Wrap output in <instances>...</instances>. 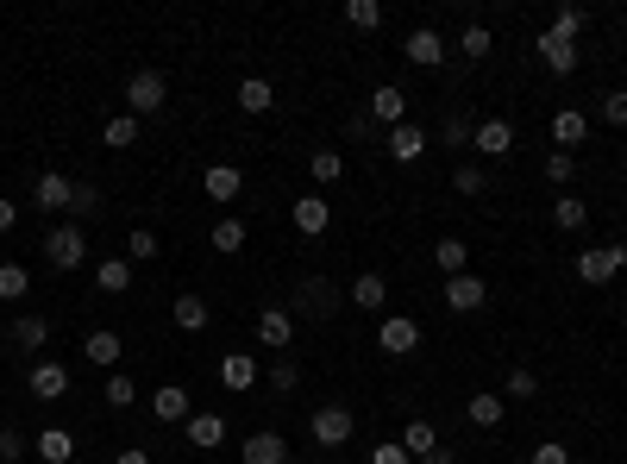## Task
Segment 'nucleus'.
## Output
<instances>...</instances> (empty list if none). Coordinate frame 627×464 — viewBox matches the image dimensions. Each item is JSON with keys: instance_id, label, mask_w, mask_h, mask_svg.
<instances>
[{"instance_id": "2eb2a0df", "label": "nucleus", "mask_w": 627, "mask_h": 464, "mask_svg": "<svg viewBox=\"0 0 627 464\" xmlns=\"http://www.w3.org/2000/svg\"><path fill=\"white\" fill-rule=\"evenodd\" d=\"M370 120H377V126H408V95L396 82H383L377 95H370Z\"/></svg>"}, {"instance_id": "cd10ccee", "label": "nucleus", "mask_w": 627, "mask_h": 464, "mask_svg": "<svg viewBox=\"0 0 627 464\" xmlns=\"http://www.w3.org/2000/svg\"><path fill=\"white\" fill-rule=\"evenodd\" d=\"M352 301H358V308H364V314H383V301H389V283H383V276H377V270H364V276H358V283H352Z\"/></svg>"}, {"instance_id": "f03ea898", "label": "nucleus", "mask_w": 627, "mask_h": 464, "mask_svg": "<svg viewBox=\"0 0 627 464\" xmlns=\"http://www.w3.org/2000/svg\"><path fill=\"white\" fill-rule=\"evenodd\" d=\"M44 264H51V270H82L88 264V232L76 220L51 226V232H44Z\"/></svg>"}, {"instance_id": "4d7b16f0", "label": "nucleus", "mask_w": 627, "mask_h": 464, "mask_svg": "<svg viewBox=\"0 0 627 464\" xmlns=\"http://www.w3.org/2000/svg\"><path fill=\"white\" fill-rule=\"evenodd\" d=\"M421 464H458V458H452V452H446V446H439V452H427V458H421Z\"/></svg>"}, {"instance_id": "c03bdc74", "label": "nucleus", "mask_w": 627, "mask_h": 464, "mask_svg": "<svg viewBox=\"0 0 627 464\" xmlns=\"http://www.w3.org/2000/svg\"><path fill=\"white\" fill-rule=\"evenodd\" d=\"M452 189H458V195H483V189H490V176H483L477 164H458V170H452Z\"/></svg>"}, {"instance_id": "473e14b6", "label": "nucleus", "mask_w": 627, "mask_h": 464, "mask_svg": "<svg viewBox=\"0 0 627 464\" xmlns=\"http://www.w3.org/2000/svg\"><path fill=\"white\" fill-rule=\"evenodd\" d=\"M464 258H471V251H464V239H458V232H446V239L433 245V264L446 270V276H464Z\"/></svg>"}, {"instance_id": "13d9d810", "label": "nucleus", "mask_w": 627, "mask_h": 464, "mask_svg": "<svg viewBox=\"0 0 627 464\" xmlns=\"http://www.w3.org/2000/svg\"><path fill=\"white\" fill-rule=\"evenodd\" d=\"M621 308H627V295H621Z\"/></svg>"}, {"instance_id": "393cba45", "label": "nucleus", "mask_w": 627, "mask_h": 464, "mask_svg": "<svg viewBox=\"0 0 627 464\" xmlns=\"http://www.w3.org/2000/svg\"><path fill=\"white\" fill-rule=\"evenodd\" d=\"M464 414H471V427H483V433H490V427H502L508 402H502V396H490V389H477V396L464 402Z\"/></svg>"}, {"instance_id": "5701e85b", "label": "nucleus", "mask_w": 627, "mask_h": 464, "mask_svg": "<svg viewBox=\"0 0 627 464\" xmlns=\"http://www.w3.org/2000/svg\"><path fill=\"white\" fill-rule=\"evenodd\" d=\"M540 57H546V69H552V76H571V69H577V44L571 38H559V32H540Z\"/></svg>"}, {"instance_id": "864d4df0", "label": "nucleus", "mask_w": 627, "mask_h": 464, "mask_svg": "<svg viewBox=\"0 0 627 464\" xmlns=\"http://www.w3.org/2000/svg\"><path fill=\"white\" fill-rule=\"evenodd\" d=\"M370 464H414V458L402 452V439H389V446H377V452H370Z\"/></svg>"}, {"instance_id": "de8ad7c7", "label": "nucleus", "mask_w": 627, "mask_h": 464, "mask_svg": "<svg viewBox=\"0 0 627 464\" xmlns=\"http://www.w3.org/2000/svg\"><path fill=\"white\" fill-rule=\"evenodd\" d=\"M490 44H496V38H490V26H464L458 51H464V57H490Z\"/></svg>"}, {"instance_id": "49530a36", "label": "nucleus", "mask_w": 627, "mask_h": 464, "mask_svg": "<svg viewBox=\"0 0 627 464\" xmlns=\"http://www.w3.org/2000/svg\"><path fill=\"white\" fill-rule=\"evenodd\" d=\"M596 113H602L609 126H627V88H609V95L596 101Z\"/></svg>"}, {"instance_id": "37998d69", "label": "nucleus", "mask_w": 627, "mask_h": 464, "mask_svg": "<svg viewBox=\"0 0 627 464\" xmlns=\"http://www.w3.org/2000/svg\"><path fill=\"white\" fill-rule=\"evenodd\" d=\"M584 26H590V13H584V7H559V13H552V32L571 38V44H577V32H584Z\"/></svg>"}, {"instance_id": "f3484780", "label": "nucleus", "mask_w": 627, "mask_h": 464, "mask_svg": "<svg viewBox=\"0 0 627 464\" xmlns=\"http://www.w3.org/2000/svg\"><path fill=\"white\" fill-rule=\"evenodd\" d=\"M32 452H38V464H69V458H76V433H69V427H44L32 439Z\"/></svg>"}, {"instance_id": "9b49d317", "label": "nucleus", "mask_w": 627, "mask_h": 464, "mask_svg": "<svg viewBox=\"0 0 627 464\" xmlns=\"http://www.w3.org/2000/svg\"><path fill=\"white\" fill-rule=\"evenodd\" d=\"M151 414H157L164 427H182V421L195 414V402H189V389H182V383H164V389L151 396Z\"/></svg>"}, {"instance_id": "f704fd0d", "label": "nucleus", "mask_w": 627, "mask_h": 464, "mask_svg": "<svg viewBox=\"0 0 627 464\" xmlns=\"http://www.w3.org/2000/svg\"><path fill=\"white\" fill-rule=\"evenodd\" d=\"M101 402H107V408H132V402H138V383L126 377V370H107V389H101Z\"/></svg>"}, {"instance_id": "603ef678", "label": "nucleus", "mask_w": 627, "mask_h": 464, "mask_svg": "<svg viewBox=\"0 0 627 464\" xmlns=\"http://www.w3.org/2000/svg\"><path fill=\"white\" fill-rule=\"evenodd\" d=\"M527 464H571V452L559 446V439H540V446H533V458Z\"/></svg>"}, {"instance_id": "7c9ffc66", "label": "nucleus", "mask_w": 627, "mask_h": 464, "mask_svg": "<svg viewBox=\"0 0 627 464\" xmlns=\"http://www.w3.org/2000/svg\"><path fill=\"white\" fill-rule=\"evenodd\" d=\"M552 226H559V232H584L590 226V207L577 201V195H559V201H552Z\"/></svg>"}, {"instance_id": "dca6fc26", "label": "nucleus", "mask_w": 627, "mask_h": 464, "mask_svg": "<svg viewBox=\"0 0 627 464\" xmlns=\"http://www.w3.org/2000/svg\"><path fill=\"white\" fill-rule=\"evenodd\" d=\"M471 145L483 157H508V151H515V126H508V120H483V126H471Z\"/></svg>"}, {"instance_id": "b1692460", "label": "nucleus", "mask_w": 627, "mask_h": 464, "mask_svg": "<svg viewBox=\"0 0 627 464\" xmlns=\"http://www.w3.org/2000/svg\"><path fill=\"white\" fill-rule=\"evenodd\" d=\"M120 352H126V345H120V333H107V327L82 339V358H88V364H101V370H113V364H120Z\"/></svg>"}, {"instance_id": "20e7f679", "label": "nucleus", "mask_w": 627, "mask_h": 464, "mask_svg": "<svg viewBox=\"0 0 627 464\" xmlns=\"http://www.w3.org/2000/svg\"><path fill=\"white\" fill-rule=\"evenodd\" d=\"M627 270V245H596V251H577V276L584 283H615Z\"/></svg>"}, {"instance_id": "f257e3e1", "label": "nucleus", "mask_w": 627, "mask_h": 464, "mask_svg": "<svg viewBox=\"0 0 627 464\" xmlns=\"http://www.w3.org/2000/svg\"><path fill=\"white\" fill-rule=\"evenodd\" d=\"M164 107H170L164 69H132V76H126V113H132V120H151V113H164Z\"/></svg>"}, {"instance_id": "f8f14e48", "label": "nucleus", "mask_w": 627, "mask_h": 464, "mask_svg": "<svg viewBox=\"0 0 627 464\" xmlns=\"http://www.w3.org/2000/svg\"><path fill=\"white\" fill-rule=\"evenodd\" d=\"M289 220H295V232H308V239H320V232L333 226V201H320V195H301V201L289 207Z\"/></svg>"}, {"instance_id": "7ed1b4c3", "label": "nucleus", "mask_w": 627, "mask_h": 464, "mask_svg": "<svg viewBox=\"0 0 627 464\" xmlns=\"http://www.w3.org/2000/svg\"><path fill=\"white\" fill-rule=\"evenodd\" d=\"M308 433H314V446H345V439L358 433V421H352V408H345V402H320L308 414Z\"/></svg>"}, {"instance_id": "ddd939ff", "label": "nucleus", "mask_w": 627, "mask_h": 464, "mask_svg": "<svg viewBox=\"0 0 627 464\" xmlns=\"http://www.w3.org/2000/svg\"><path fill=\"white\" fill-rule=\"evenodd\" d=\"M182 433H189V446L195 452H214V446H226V414H189V421H182Z\"/></svg>"}, {"instance_id": "72a5a7b5", "label": "nucleus", "mask_w": 627, "mask_h": 464, "mask_svg": "<svg viewBox=\"0 0 627 464\" xmlns=\"http://www.w3.org/2000/svg\"><path fill=\"white\" fill-rule=\"evenodd\" d=\"M533 396H540V377H533L527 364H515V370H508V383H502V402H533Z\"/></svg>"}, {"instance_id": "412c9836", "label": "nucleus", "mask_w": 627, "mask_h": 464, "mask_svg": "<svg viewBox=\"0 0 627 464\" xmlns=\"http://www.w3.org/2000/svg\"><path fill=\"white\" fill-rule=\"evenodd\" d=\"M220 383L232 389V396H245V389L258 383V358H251V352H226L220 358Z\"/></svg>"}, {"instance_id": "09e8293b", "label": "nucleus", "mask_w": 627, "mask_h": 464, "mask_svg": "<svg viewBox=\"0 0 627 464\" xmlns=\"http://www.w3.org/2000/svg\"><path fill=\"white\" fill-rule=\"evenodd\" d=\"M95 207H101V189H95V182H76V201H69V214H76V220H88Z\"/></svg>"}, {"instance_id": "6ab92c4d", "label": "nucleus", "mask_w": 627, "mask_h": 464, "mask_svg": "<svg viewBox=\"0 0 627 464\" xmlns=\"http://www.w3.org/2000/svg\"><path fill=\"white\" fill-rule=\"evenodd\" d=\"M383 145H389V157H396V164H421V157H427V132H421V126H389Z\"/></svg>"}, {"instance_id": "4be33fe9", "label": "nucleus", "mask_w": 627, "mask_h": 464, "mask_svg": "<svg viewBox=\"0 0 627 464\" xmlns=\"http://www.w3.org/2000/svg\"><path fill=\"white\" fill-rule=\"evenodd\" d=\"M201 189H207V201H239V189H245V176H239V164H207V176H201Z\"/></svg>"}, {"instance_id": "9d476101", "label": "nucleus", "mask_w": 627, "mask_h": 464, "mask_svg": "<svg viewBox=\"0 0 627 464\" xmlns=\"http://www.w3.org/2000/svg\"><path fill=\"white\" fill-rule=\"evenodd\" d=\"M295 308H301V314H314V320H327V314L339 308V289L327 283V276H308V283L295 289Z\"/></svg>"}, {"instance_id": "c85d7f7f", "label": "nucleus", "mask_w": 627, "mask_h": 464, "mask_svg": "<svg viewBox=\"0 0 627 464\" xmlns=\"http://www.w3.org/2000/svg\"><path fill=\"white\" fill-rule=\"evenodd\" d=\"M402 452H408V458H427V452H439V433H433V421H421V414H414V421L402 427Z\"/></svg>"}, {"instance_id": "8fccbe9b", "label": "nucleus", "mask_w": 627, "mask_h": 464, "mask_svg": "<svg viewBox=\"0 0 627 464\" xmlns=\"http://www.w3.org/2000/svg\"><path fill=\"white\" fill-rule=\"evenodd\" d=\"M439 138H446V145H471V120H464V113H446V120H439Z\"/></svg>"}, {"instance_id": "0eeeda50", "label": "nucleus", "mask_w": 627, "mask_h": 464, "mask_svg": "<svg viewBox=\"0 0 627 464\" xmlns=\"http://www.w3.org/2000/svg\"><path fill=\"white\" fill-rule=\"evenodd\" d=\"M483 301H490V283H483V276H471V270H464V276H446V308H452V314H477Z\"/></svg>"}, {"instance_id": "a18cd8bd", "label": "nucleus", "mask_w": 627, "mask_h": 464, "mask_svg": "<svg viewBox=\"0 0 627 464\" xmlns=\"http://www.w3.org/2000/svg\"><path fill=\"white\" fill-rule=\"evenodd\" d=\"M571 176H577V157L571 151H546V182H559V189H565Z\"/></svg>"}, {"instance_id": "2f4dec72", "label": "nucleus", "mask_w": 627, "mask_h": 464, "mask_svg": "<svg viewBox=\"0 0 627 464\" xmlns=\"http://www.w3.org/2000/svg\"><path fill=\"white\" fill-rule=\"evenodd\" d=\"M101 145H107V151H126V145H138V120H132V113H113V120L101 126Z\"/></svg>"}, {"instance_id": "3c124183", "label": "nucleus", "mask_w": 627, "mask_h": 464, "mask_svg": "<svg viewBox=\"0 0 627 464\" xmlns=\"http://www.w3.org/2000/svg\"><path fill=\"white\" fill-rule=\"evenodd\" d=\"M0 458H7V464L26 458V433H19V427H0Z\"/></svg>"}, {"instance_id": "423d86ee", "label": "nucleus", "mask_w": 627, "mask_h": 464, "mask_svg": "<svg viewBox=\"0 0 627 464\" xmlns=\"http://www.w3.org/2000/svg\"><path fill=\"white\" fill-rule=\"evenodd\" d=\"M69 201H76V182H69L63 170H38V182H32V207H44V214H69Z\"/></svg>"}, {"instance_id": "79ce46f5", "label": "nucleus", "mask_w": 627, "mask_h": 464, "mask_svg": "<svg viewBox=\"0 0 627 464\" xmlns=\"http://www.w3.org/2000/svg\"><path fill=\"white\" fill-rule=\"evenodd\" d=\"M270 389H276V396H295V389H301V364H295V358H276Z\"/></svg>"}, {"instance_id": "6e6d98bb", "label": "nucleus", "mask_w": 627, "mask_h": 464, "mask_svg": "<svg viewBox=\"0 0 627 464\" xmlns=\"http://www.w3.org/2000/svg\"><path fill=\"white\" fill-rule=\"evenodd\" d=\"M113 464H151V452H138V446H126V452H113Z\"/></svg>"}, {"instance_id": "4c0bfd02", "label": "nucleus", "mask_w": 627, "mask_h": 464, "mask_svg": "<svg viewBox=\"0 0 627 464\" xmlns=\"http://www.w3.org/2000/svg\"><path fill=\"white\" fill-rule=\"evenodd\" d=\"M157 251H164V245H157V232H151V226H132V239H126V264H151Z\"/></svg>"}, {"instance_id": "58836bf2", "label": "nucleus", "mask_w": 627, "mask_h": 464, "mask_svg": "<svg viewBox=\"0 0 627 464\" xmlns=\"http://www.w3.org/2000/svg\"><path fill=\"white\" fill-rule=\"evenodd\" d=\"M176 327L182 333H201L207 327V301L201 295H176Z\"/></svg>"}, {"instance_id": "a878e982", "label": "nucleus", "mask_w": 627, "mask_h": 464, "mask_svg": "<svg viewBox=\"0 0 627 464\" xmlns=\"http://www.w3.org/2000/svg\"><path fill=\"white\" fill-rule=\"evenodd\" d=\"M232 101H239V113H270V107H276V88H270L264 76H245Z\"/></svg>"}, {"instance_id": "e433bc0d", "label": "nucleus", "mask_w": 627, "mask_h": 464, "mask_svg": "<svg viewBox=\"0 0 627 464\" xmlns=\"http://www.w3.org/2000/svg\"><path fill=\"white\" fill-rule=\"evenodd\" d=\"M245 239H251V232H245V220H214V251H220V258L245 251Z\"/></svg>"}, {"instance_id": "c9c22d12", "label": "nucleus", "mask_w": 627, "mask_h": 464, "mask_svg": "<svg viewBox=\"0 0 627 464\" xmlns=\"http://www.w3.org/2000/svg\"><path fill=\"white\" fill-rule=\"evenodd\" d=\"M308 170H314L320 189H333V182L345 176V157H339V151H308Z\"/></svg>"}, {"instance_id": "aec40b11", "label": "nucleus", "mask_w": 627, "mask_h": 464, "mask_svg": "<svg viewBox=\"0 0 627 464\" xmlns=\"http://www.w3.org/2000/svg\"><path fill=\"white\" fill-rule=\"evenodd\" d=\"M289 339H295V314L264 308V314H258V345H270V352H289Z\"/></svg>"}, {"instance_id": "a211bd4d", "label": "nucleus", "mask_w": 627, "mask_h": 464, "mask_svg": "<svg viewBox=\"0 0 627 464\" xmlns=\"http://www.w3.org/2000/svg\"><path fill=\"white\" fill-rule=\"evenodd\" d=\"M245 464H289V439L283 433H251L245 446H239Z\"/></svg>"}, {"instance_id": "6e6552de", "label": "nucleus", "mask_w": 627, "mask_h": 464, "mask_svg": "<svg viewBox=\"0 0 627 464\" xmlns=\"http://www.w3.org/2000/svg\"><path fill=\"white\" fill-rule=\"evenodd\" d=\"M32 396L38 402H63L69 396V383H76V377H69V364H51V358H44V364H32Z\"/></svg>"}, {"instance_id": "39448f33", "label": "nucleus", "mask_w": 627, "mask_h": 464, "mask_svg": "<svg viewBox=\"0 0 627 464\" xmlns=\"http://www.w3.org/2000/svg\"><path fill=\"white\" fill-rule=\"evenodd\" d=\"M377 345L389 358H408V352H421V320L414 314H389L383 327H377Z\"/></svg>"}, {"instance_id": "a19ab883", "label": "nucleus", "mask_w": 627, "mask_h": 464, "mask_svg": "<svg viewBox=\"0 0 627 464\" xmlns=\"http://www.w3.org/2000/svg\"><path fill=\"white\" fill-rule=\"evenodd\" d=\"M32 289V270L26 264H0V301H19Z\"/></svg>"}, {"instance_id": "ea45409f", "label": "nucleus", "mask_w": 627, "mask_h": 464, "mask_svg": "<svg viewBox=\"0 0 627 464\" xmlns=\"http://www.w3.org/2000/svg\"><path fill=\"white\" fill-rule=\"evenodd\" d=\"M345 26L377 32V26H383V7H377V0H345Z\"/></svg>"}, {"instance_id": "5fc2aeb1", "label": "nucleus", "mask_w": 627, "mask_h": 464, "mask_svg": "<svg viewBox=\"0 0 627 464\" xmlns=\"http://www.w3.org/2000/svg\"><path fill=\"white\" fill-rule=\"evenodd\" d=\"M13 226H19V207H13L7 195H0V232H13Z\"/></svg>"}, {"instance_id": "1a4fd4ad", "label": "nucleus", "mask_w": 627, "mask_h": 464, "mask_svg": "<svg viewBox=\"0 0 627 464\" xmlns=\"http://www.w3.org/2000/svg\"><path fill=\"white\" fill-rule=\"evenodd\" d=\"M584 138H590V113L584 107H559V113H552V145H559V151H577Z\"/></svg>"}, {"instance_id": "4468645a", "label": "nucleus", "mask_w": 627, "mask_h": 464, "mask_svg": "<svg viewBox=\"0 0 627 464\" xmlns=\"http://www.w3.org/2000/svg\"><path fill=\"white\" fill-rule=\"evenodd\" d=\"M402 57H408V63H421V69H433V63H446V38H439L433 26H414L408 44H402Z\"/></svg>"}, {"instance_id": "c756f323", "label": "nucleus", "mask_w": 627, "mask_h": 464, "mask_svg": "<svg viewBox=\"0 0 627 464\" xmlns=\"http://www.w3.org/2000/svg\"><path fill=\"white\" fill-rule=\"evenodd\" d=\"M44 339H51V320H44V314H19L13 320V345H19V352H38Z\"/></svg>"}, {"instance_id": "bb28decb", "label": "nucleus", "mask_w": 627, "mask_h": 464, "mask_svg": "<svg viewBox=\"0 0 627 464\" xmlns=\"http://www.w3.org/2000/svg\"><path fill=\"white\" fill-rule=\"evenodd\" d=\"M95 289H101V295H126V289H132V264H126V258H101V264H95Z\"/></svg>"}]
</instances>
